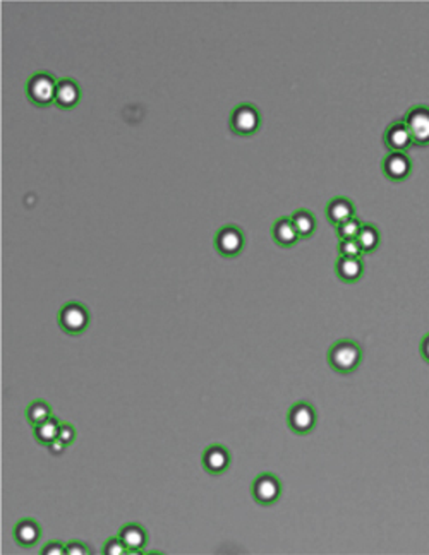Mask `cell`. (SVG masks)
Wrapping results in <instances>:
<instances>
[{
    "label": "cell",
    "instance_id": "6da1fadb",
    "mask_svg": "<svg viewBox=\"0 0 429 555\" xmlns=\"http://www.w3.org/2000/svg\"><path fill=\"white\" fill-rule=\"evenodd\" d=\"M363 352L354 341H339L330 348L328 360L332 367L339 372H352L360 363Z\"/></svg>",
    "mask_w": 429,
    "mask_h": 555
},
{
    "label": "cell",
    "instance_id": "7a4b0ae2",
    "mask_svg": "<svg viewBox=\"0 0 429 555\" xmlns=\"http://www.w3.org/2000/svg\"><path fill=\"white\" fill-rule=\"evenodd\" d=\"M57 85L54 78L48 74H36L28 81V96L36 105H48L55 101Z\"/></svg>",
    "mask_w": 429,
    "mask_h": 555
},
{
    "label": "cell",
    "instance_id": "3957f363",
    "mask_svg": "<svg viewBox=\"0 0 429 555\" xmlns=\"http://www.w3.org/2000/svg\"><path fill=\"white\" fill-rule=\"evenodd\" d=\"M59 322L64 331H67L71 334H78L88 326L90 314L81 303H67L60 310Z\"/></svg>",
    "mask_w": 429,
    "mask_h": 555
},
{
    "label": "cell",
    "instance_id": "277c9868",
    "mask_svg": "<svg viewBox=\"0 0 429 555\" xmlns=\"http://www.w3.org/2000/svg\"><path fill=\"white\" fill-rule=\"evenodd\" d=\"M412 140L417 144H429V108L426 106H417L409 112L405 120Z\"/></svg>",
    "mask_w": 429,
    "mask_h": 555
},
{
    "label": "cell",
    "instance_id": "5b68a950",
    "mask_svg": "<svg viewBox=\"0 0 429 555\" xmlns=\"http://www.w3.org/2000/svg\"><path fill=\"white\" fill-rule=\"evenodd\" d=\"M316 424V413L307 403H297L288 412V425L297 434H307Z\"/></svg>",
    "mask_w": 429,
    "mask_h": 555
},
{
    "label": "cell",
    "instance_id": "8992f818",
    "mask_svg": "<svg viewBox=\"0 0 429 555\" xmlns=\"http://www.w3.org/2000/svg\"><path fill=\"white\" fill-rule=\"evenodd\" d=\"M282 486L273 475H261L253 484V496L260 504L269 505L280 497Z\"/></svg>",
    "mask_w": 429,
    "mask_h": 555
},
{
    "label": "cell",
    "instance_id": "52a82bcc",
    "mask_svg": "<svg viewBox=\"0 0 429 555\" xmlns=\"http://www.w3.org/2000/svg\"><path fill=\"white\" fill-rule=\"evenodd\" d=\"M244 247V235L239 228L225 226L216 235V249L223 256H237Z\"/></svg>",
    "mask_w": 429,
    "mask_h": 555
},
{
    "label": "cell",
    "instance_id": "ba28073f",
    "mask_svg": "<svg viewBox=\"0 0 429 555\" xmlns=\"http://www.w3.org/2000/svg\"><path fill=\"white\" fill-rule=\"evenodd\" d=\"M260 125V113L254 106L241 105L232 113V127L239 134H253Z\"/></svg>",
    "mask_w": 429,
    "mask_h": 555
},
{
    "label": "cell",
    "instance_id": "9c48e42d",
    "mask_svg": "<svg viewBox=\"0 0 429 555\" xmlns=\"http://www.w3.org/2000/svg\"><path fill=\"white\" fill-rule=\"evenodd\" d=\"M203 465L210 473H223L230 465L229 451L222 446H210L203 454Z\"/></svg>",
    "mask_w": 429,
    "mask_h": 555
},
{
    "label": "cell",
    "instance_id": "30bf717a",
    "mask_svg": "<svg viewBox=\"0 0 429 555\" xmlns=\"http://www.w3.org/2000/svg\"><path fill=\"white\" fill-rule=\"evenodd\" d=\"M385 140L393 151H397V153L405 151L414 143L412 136H411V132H409L405 122H397V124L390 125L388 131H386V134H385Z\"/></svg>",
    "mask_w": 429,
    "mask_h": 555
},
{
    "label": "cell",
    "instance_id": "8fae6325",
    "mask_svg": "<svg viewBox=\"0 0 429 555\" xmlns=\"http://www.w3.org/2000/svg\"><path fill=\"white\" fill-rule=\"evenodd\" d=\"M383 170H385L386 177H390L392 180H404L409 172H411V161H409V158L404 153L393 151L383 161Z\"/></svg>",
    "mask_w": 429,
    "mask_h": 555
},
{
    "label": "cell",
    "instance_id": "7c38bea8",
    "mask_svg": "<svg viewBox=\"0 0 429 555\" xmlns=\"http://www.w3.org/2000/svg\"><path fill=\"white\" fill-rule=\"evenodd\" d=\"M41 530L38 526V523L31 518H24L17 521V524L14 526V538L19 545L22 547H31L40 540Z\"/></svg>",
    "mask_w": 429,
    "mask_h": 555
},
{
    "label": "cell",
    "instance_id": "4fadbf2b",
    "mask_svg": "<svg viewBox=\"0 0 429 555\" xmlns=\"http://www.w3.org/2000/svg\"><path fill=\"white\" fill-rule=\"evenodd\" d=\"M119 537L131 552H139V550H143L144 543H146V531L139 524L134 523L125 524L122 530H120Z\"/></svg>",
    "mask_w": 429,
    "mask_h": 555
},
{
    "label": "cell",
    "instance_id": "5bb4252c",
    "mask_svg": "<svg viewBox=\"0 0 429 555\" xmlns=\"http://www.w3.org/2000/svg\"><path fill=\"white\" fill-rule=\"evenodd\" d=\"M79 96H81V91H79L78 85L71 79H62L57 85V96L55 101L64 108H71L79 101Z\"/></svg>",
    "mask_w": 429,
    "mask_h": 555
},
{
    "label": "cell",
    "instance_id": "9a60e30c",
    "mask_svg": "<svg viewBox=\"0 0 429 555\" xmlns=\"http://www.w3.org/2000/svg\"><path fill=\"white\" fill-rule=\"evenodd\" d=\"M326 212H328L330 222H333L335 225H340V223L354 218V206H352L351 201L339 197V199H333L332 203L328 204Z\"/></svg>",
    "mask_w": 429,
    "mask_h": 555
},
{
    "label": "cell",
    "instance_id": "2e32d148",
    "mask_svg": "<svg viewBox=\"0 0 429 555\" xmlns=\"http://www.w3.org/2000/svg\"><path fill=\"white\" fill-rule=\"evenodd\" d=\"M60 424H62V421H59L57 418L50 417L48 420H45V421H41V424L35 425V428H33V434H35V439L40 444H43V446H48V444H50L52 440L59 439Z\"/></svg>",
    "mask_w": 429,
    "mask_h": 555
},
{
    "label": "cell",
    "instance_id": "e0dca14e",
    "mask_svg": "<svg viewBox=\"0 0 429 555\" xmlns=\"http://www.w3.org/2000/svg\"><path fill=\"white\" fill-rule=\"evenodd\" d=\"M273 237L280 245H292L299 240L297 230H295L294 223L290 218H280L279 222L273 225Z\"/></svg>",
    "mask_w": 429,
    "mask_h": 555
},
{
    "label": "cell",
    "instance_id": "ac0fdd59",
    "mask_svg": "<svg viewBox=\"0 0 429 555\" xmlns=\"http://www.w3.org/2000/svg\"><path fill=\"white\" fill-rule=\"evenodd\" d=\"M364 271L363 261L359 257H342L337 262V273L344 281H356L359 280Z\"/></svg>",
    "mask_w": 429,
    "mask_h": 555
},
{
    "label": "cell",
    "instance_id": "d6986e66",
    "mask_svg": "<svg viewBox=\"0 0 429 555\" xmlns=\"http://www.w3.org/2000/svg\"><path fill=\"white\" fill-rule=\"evenodd\" d=\"M292 223H294L295 230H297L299 238H307L314 233L316 230V222H314L313 215L307 211H297L292 215Z\"/></svg>",
    "mask_w": 429,
    "mask_h": 555
},
{
    "label": "cell",
    "instance_id": "ffe728a7",
    "mask_svg": "<svg viewBox=\"0 0 429 555\" xmlns=\"http://www.w3.org/2000/svg\"><path fill=\"white\" fill-rule=\"evenodd\" d=\"M50 417H52V408L48 406V403L41 401V399H36V401H33L31 405H28V408H26V418H28V421L33 425V427L41 424V421L48 420Z\"/></svg>",
    "mask_w": 429,
    "mask_h": 555
},
{
    "label": "cell",
    "instance_id": "44dd1931",
    "mask_svg": "<svg viewBox=\"0 0 429 555\" xmlns=\"http://www.w3.org/2000/svg\"><path fill=\"white\" fill-rule=\"evenodd\" d=\"M358 242L360 243V247H363L364 252H371V250H374L376 247H378V242H379L378 230L371 225H363V228H360V231L358 235Z\"/></svg>",
    "mask_w": 429,
    "mask_h": 555
},
{
    "label": "cell",
    "instance_id": "7402d4cb",
    "mask_svg": "<svg viewBox=\"0 0 429 555\" xmlns=\"http://www.w3.org/2000/svg\"><path fill=\"white\" fill-rule=\"evenodd\" d=\"M360 228H363V225H360L359 219H356V218H351V219H347V222L337 225V230H339V235H340L342 240H347V238H358Z\"/></svg>",
    "mask_w": 429,
    "mask_h": 555
},
{
    "label": "cell",
    "instance_id": "603a6c76",
    "mask_svg": "<svg viewBox=\"0 0 429 555\" xmlns=\"http://www.w3.org/2000/svg\"><path fill=\"white\" fill-rule=\"evenodd\" d=\"M363 252L364 250L358 242V238H347V240L340 242L342 257H359Z\"/></svg>",
    "mask_w": 429,
    "mask_h": 555
},
{
    "label": "cell",
    "instance_id": "cb8c5ba5",
    "mask_svg": "<svg viewBox=\"0 0 429 555\" xmlns=\"http://www.w3.org/2000/svg\"><path fill=\"white\" fill-rule=\"evenodd\" d=\"M131 550L125 547V543L120 540V537L117 538H108L104 545V554L105 555H125L129 554Z\"/></svg>",
    "mask_w": 429,
    "mask_h": 555
},
{
    "label": "cell",
    "instance_id": "d4e9b609",
    "mask_svg": "<svg viewBox=\"0 0 429 555\" xmlns=\"http://www.w3.org/2000/svg\"><path fill=\"white\" fill-rule=\"evenodd\" d=\"M59 439L62 440V442H66L67 446H71V444L76 440V428H74V425H72V424H66V421H62V424H60Z\"/></svg>",
    "mask_w": 429,
    "mask_h": 555
},
{
    "label": "cell",
    "instance_id": "484cf974",
    "mask_svg": "<svg viewBox=\"0 0 429 555\" xmlns=\"http://www.w3.org/2000/svg\"><path fill=\"white\" fill-rule=\"evenodd\" d=\"M41 554L43 555H66L67 549H66V545H62V543L50 542V543H47L43 549H41Z\"/></svg>",
    "mask_w": 429,
    "mask_h": 555
},
{
    "label": "cell",
    "instance_id": "4316f807",
    "mask_svg": "<svg viewBox=\"0 0 429 555\" xmlns=\"http://www.w3.org/2000/svg\"><path fill=\"white\" fill-rule=\"evenodd\" d=\"M66 549H67V555H88V554H91L88 547L83 545L81 542L67 543Z\"/></svg>",
    "mask_w": 429,
    "mask_h": 555
},
{
    "label": "cell",
    "instance_id": "83f0119b",
    "mask_svg": "<svg viewBox=\"0 0 429 555\" xmlns=\"http://www.w3.org/2000/svg\"><path fill=\"white\" fill-rule=\"evenodd\" d=\"M47 447H48V451H50V454L60 456L64 451H66L67 444H66V442H62V440H60V439H55V440H52V442L48 444Z\"/></svg>",
    "mask_w": 429,
    "mask_h": 555
},
{
    "label": "cell",
    "instance_id": "f1b7e54d",
    "mask_svg": "<svg viewBox=\"0 0 429 555\" xmlns=\"http://www.w3.org/2000/svg\"><path fill=\"white\" fill-rule=\"evenodd\" d=\"M421 349H423V355H424V359L428 360L429 362V334L426 338H424V341H423V347H421Z\"/></svg>",
    "mask_w": 429,
    "mask_h": 555
}]
</instances>
